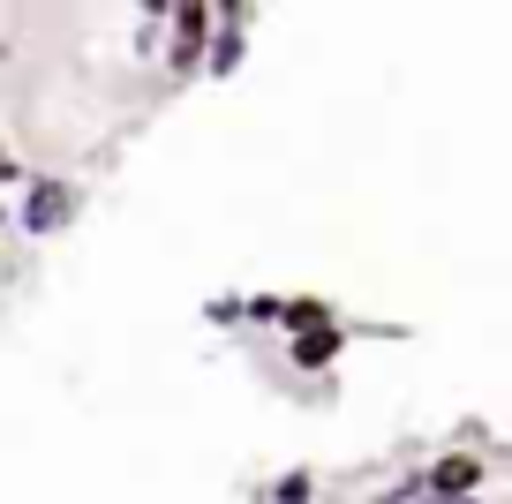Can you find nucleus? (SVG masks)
Returning <instances> with one entry per match:
<instances>
[{"instance_id": "f03ea898", "label": "nucleus", "mask_w": 512, "mask_h": 504, "mask_svg": "<svg viewBox=\"0 0 512 504\" xmlns=\"http://www.w3.org/2000/svg\"><path fill=\"white\" fill-rule=\"evenodd\" d=\"M204 31H211V8H181V16H174V68H196Z\"/></svg>"}, {"instance_id": "20e7f679", "label": "nucleus", "mask_w": 512, "mask_h": 504, "mask_svg": "<svg viewBox=\"0 0 512 504\" xmlns=\"http://www.w3.org/2000/svg\"><path fill=\"white\" fill-rule=\"evenodd\" d=\"M339 354V324H309V331H294V362L302 369H324Z\"/></svg>"}, {"instance_id": "423d86ee", "label": "nucleus", "mask_w": 512, "mask_h": 504, "mask_svg": "<svg viewBox=\"0 0 512 504\" xmlns=\"http://www.w3.org/2000/svg\"><path fill=\"white\" fill-rule=\"evenodd\" d=\"M279 504H309V474H287V482H279Z\"/></svg>"}, {"instance_id": "f257e3e1", "label": "nucleus", "mask_w": 512, "mask_h": 504, "mask_svg": "<svg viewBox=\"0 0 512 504\" xmlns=\"http://www.w3.org/2000/svg\"><path fill=\"white\" fill-rule=\"evenodd\" d=\"M68 211H76V189H61V181H38L31 211H23V226L31 234H53V226H68Z\"/></svg>"}, {"instance_id": "7ed1b4c3", "label": "nucleus", "mask_w": 512, "mask_h": 504, "mask_svg": "<svg viewBox=\"0 0 512 504\" xmlns=\"http://www.w3.org/2000/svg\"><path fill=\"white\" fill-rule=\"evenodd\" d=\"M430 482L445 489V497H467V489L482 482V459H467V452H445V459L430 467Z\"/></svg>"}, {"instance_id": "39448f33", "label": "nucleus", "mask_w": 512, "mask_h": 504, "mask_svg": "<svg viewBox=\"0 0 512 504\" xmlns=\"http://www.w3.org/2000/svg\"><path fill=\"white\" fill-rule=\"evenodd\" d=\"M241 61V16H226V38H219V46H211V68H219V76H226V68H234Z\"/></svg>"}]
</instances>
